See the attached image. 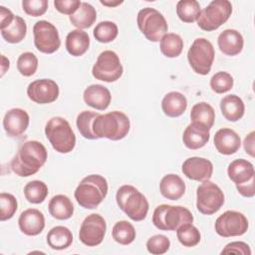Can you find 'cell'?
<instances>
[{"mask_svg":"<svg viewBox=\"0 0 255 255\" xmlns=\"http://www.w3.org/2000/svg\"><path fill=\"white\" fill-rule=\"evenodd\" d=\"M47 157L48 152L43 143L38 140H27L18 147L10 167L16 175L27 177L37 173L46 163Z\"/></svg>","mask_w":255,"mask_h":255,"instance_id":"cell-1","label":"cell"},{"mask_svg":"<svg viewBox=\"0 0 255 255\" xmlns=\"http://www.w3.org/2000/svg\"><path fill=\"white\" fill-rule=\"evenodd\" d=\"M129 128L128 117L120 111L99 115L93 123V131L97 138L120 140L128 135Z\"/></svg>","mask_w":255,"mask_h":255,"instance_id":"cell-2","label":"cell"},{"mask_svg":"<svg viewBox=\"0 0 255 255\" xmlns=\"http://www.w3.org/2000/svg\"><path fill=\"white\" fill-rule=\"evenodd\" d=\"M108 181L100 174H90L84 177L75 189L77 202L86 209L97 208L108 194Z\"/></svg>","mask_w":255,"mask_h":255,"instance_id":"cell-3","label":"cell"},{"mask_svg":"<svg viewBox=\"0 0 255 255\" xmlns=\"http://www.w3.org/2000/svg\"><path fill=\"white\" fill-rule=\"evenodd\" d=\"M119 207L133 221L143 220L148 212V201L146 197L134 186L122 185L116 194Z\"/></svg>","mask_w":255,"mask_h":255,"instance_id":"cell-4","label":"cell"},{"mask_svg":"<svg viewBox=\"0 0 255 255\" xmlns=\"http://www.w3.org/2000/svg\"><path fill=\"white\" fill-rule=\"evenodd\" d=\"M45 134L59 153H69L76 145V135L69 122L62 117L51 118L45 126Z\"/></svg>","mask_w":255,"mask_h":255,"instance_id":"cell-5","label":"cell"},{"mask_svg":"<svg viewBox=\"0 0 255 255\" xmlns=\"http://www.w3.org/2000/svg\"><path fill=\"white\" fill-rule=\"evenodd\" d=\"M192 213L183 206L160 204L152 214L153 225L163 231H175L184 223H192Z\"/></svg>","mask_w":255,"mask_h":255,"instance_id":"cell-6","label":"cell"},{"mask_svg":"<svg viewBox=\"0 0 255 255\" xmlns=\"http://www.w3.org/2000/svg\"><path fill=\"white\" fill-rule=\"evenodd\" d=\"M136 23L140 32L150 42L160 41L168 29L164 16L151 7H145L138 11Z\"/></svg>","mask_w":255,"mask_h":255,"instance_id":"cell-7","label":"cell"},{"mask_svg":"<svg viewBox=\"0 0 255 255\" xmlns=\"http://www.w3.org/2000/svg\"><path fill=\"white\" fill-rule=\"evenodd\" d=\"M232 13V5L228 0H213L198 16L197 25L203 31H214L224 24Z\"/></svg>","mask_w":255,"mask_h":255,"instance_id":"cell-8","label":"cell"},{"mask_svg":"<svg viewBox=\"0 0 255 255\" xmlns=\"http://www.w3.org/2000/svg\"><path fill=\"white\" fill-rule=\"evenodd\" d=\"M214 56L213 45L205 38H196L187 52V60L190 67L196 74L202 76L210 72Z\"/></svg>","mask_w":255,"mask_h":255,"instance_id":"cell-9","label":"cell"},{"mask_svg":"<svg viewBox=\"0 0 255 255\" xmlns=\"http://www.w3.org/2000/svg\"><path fill=\"white\" fill-rule=\"evenodd\" d=\"M224 204V193L214 182L208 180L196 189V208L204 215H211L217 212Z\"/></svg>","mask_w":255,"mask_h":255,"instance_id":"cell-10","label":"cell"},{"mask_svg":"<svg viewBox=\"0 0 255 255\" xmlns=\"http://www.w3.org/2000/svg\"><path fill=\"white\" fill-rule=\"evenodd\" d=\"M124 72L120 57L118 54L111 50L102 52L93 66L92 75L95 79L112 83L118 81Z\"/></svg>","mask_w":255,"mask_h":255,"instance_id":"cell-11","label":"cell"},{"mask_svg":"<svg viewBox=\"0 0 255 255\" xmlns=\"http://www.w3.org/2000/svg\"><path fill=\"white\" fill-rule=\"evenodd\" d=\"M34 45L44 54H53L61 46V40L57 28L46 20H40L33 27Z\"/></svg>","mask_w":255,"mask_h":255,"instance_id":"cell-12","label":"cell"},{"mask_svg":"<svg viewBox=\"0 0 255 255\" xmlns=\"http://www.w3.org/2000/svg\"><path fill=\"white\" fill-rule=\"evenodd\" d=\"M248 226V220L243 213L235 210H227L216 219L214 229L221 237H234L245 234Z\"/></svg>","mask_w":255,"mask_h":255,"instance_id":"cell-13","label":"cell"},{"mask_svg":"<svg viewBox=\"0 0 255 255\" xmlns=\"http://www.w3.org/2000/svg\"><path fill=\"white\" fill-rule=\"evenodd\" d=\"M106 230L107 223L104 217L98 213H92L83 220L79 231V239L84 245L95 247L103 242Z\"/></svg>","mask_w":255,"mask_h":255,"instance_id":"cell-14","label":"cell"},{"mask_svg":"<svg viewBox=\"0 0 255 255\" xmlns=\"http://www.w3.org/2000/svg\"><path fill=\"white\" fill-rule=\"evenodd\" d=\"M59 86L51 79L35 80L28 85L27 96L28 98L40 105L51 104L59 97Z\"/></svg>","mask_w":255,"mask_h":255,"instance_id":"cell-15","label":"cell"},{"mask_svg":"<svg viewBox=\"0 0 255 255\" xmlns=\"http://www.w3.org/2000/svg\"><path fill=\"white\" fill-rule=\"evenodd\" d=\"M181 170L182 173L191 180L205 181L212 176L213 164L207 158L192 156L183 161Z\"/></svg>","mask_w":255,"mask_h":255,"instance_id":"cell-16","label":"cell"},{"mask_svg":"<svg viewBox=\"0 0 255 255\" xmlns=\"http://www.w3.org/2000/svg\"><path fill=\"white\" fill-rule=\"evenodd\" d=\"M30 117L28 113L20 108L9 110L3 119V128L10 137H17L23 134L28 128Z\"/></svg>","mask_w":255,"mask_h":255,"instance_id":"cell-17","label":"cell"},{"mask_svg":"<svg viewBox=\"0 0 255 255\" xmlns=\"http://www.w3.org/2000/svg\"><path fill=\"white\" fill-rule=\"evenodd\" d=\"M18 225L24 234L28 236H36L45 228L44 214L36 208H28L20 214Z\"/></svg>","mask_w":255,"mask_h":255,"instance_id":"cell-18","label":"cell"},{"mask_svg":"<svg viewBox=\"0 0 255 255\" xmlns=\"http://www.w3.org/2000/svg\"><path fill=\"white\" fill-rule=\"evenodd\" d=\"M214 145L217 151L224 155L235 153L241 145L240 136L231 128H223L218 129L214 135Z\"/></svg>","mask_w":255,"mask_h":255,"instance_id":"cell-19","label":"cell"},{"mask_svg":"<svg viewBox=\"0 0 255 255\" xmlns=\"http://www.w3.org/2000/svg\"><path fill=\"white\" fill-rule=\"evenodd\" d=\"M86 105L99 111H105L111 104L112 95L108 88L100 84H94L86 88L83 94Z\"/></svg>","mask_w":255,"mask_h":255,"instance_id":"cell-20","label":"cell"},{"mask_svg":"<svg viewBox=\"0 0 255 255\" xmlns=\"http://www.w3.org/2000/svg\"><path fill=\"white\" fill-rule=\"evenodd\" d=\"M217 44L219 50L226 56H236L241 53L244 46L242 35L235 29H226L222 31L218 38Z\"/></svg>","mask_w":255,"mask_h":255,"instance_id":"cell-21","label":"cell"},{"mask_svg":"<svg viewBox=\"0 0 255 255\" xmlns=\"http://www.w3.org/2000/svg\"><path fill=\"white\" fill-rule=\"evenodd\" d=\"M209 138V129L196 123L189 124L182 134V141L189 149H199L203 147L208 142Z\"/></svg>","mask_w":255,"mask_h":255,"instance_id":"cell-22","label":"cell"},{"mask_svg":"<svg viewBox=\"0 0 255 255\" xmlns=\"http://www.w3.org/2000/svg\"><path fill=\"white\" fill-rule=\"evenodd\" d=\"M227 174L235 185H241L255 179L254 165L243 158L234 159L227 167Z\"/></svg>","mask_w":255,"mask_h":255,"instance_id":"cell-23","label":"cell"},{"mask_svg":"<svg viewBox=\"0 0 255 255\" xmlns=\"http://www.w3.org/2000/svg\"><path fill=\"white\" fill-rule=\"evenodd\" d=\"M159 191L166 199L178 200L185 192V183L179 175L169 173L161 178Z\"/></svg>","mask_w":255,"mask_h":255,"instance_id":"cell-24","label":"cell"},{"mask_svg":"<svg viewBox=\"0 0 255 255\" xmlns=\"http://www.w3.org/2000/svg\"><path fill=\"white\" fill-rule=\"evenodd\" d=\"M186 108L187 100L185 96L176 91L167 93L161 101V110L163 114L169 118H177L181 116Z\"/></svg>","mask_w":255,"mask_h":255,"instance_id":"cell-25","label":"cell"},{"mask_svg":"<svg viewBox=\"0 0 255 255\" xmlns=\"http://www.w3.org/2000/svg\"><path fill=\"white\" fill-rule=\"evenodd\" d=\"M66 49L74 57L83 56L90 47V37L87 32L75 29L68 33L66 37Z\"/></svg>","mask_w":255,"mask_h":255,"instance_id":"cell-26","label":"cell"},{"mask_svg":"<svg viewBox=\"0 0 255 255\" xmlns=\"http://www.w3.org/2000/svg\"><path fill=\"white\" fill-rule=\"evenodd\" d=\"M220 110L222 116L229 122H237L245 112V105L241 98L236 95H227L220 101Z\"/></svg>","mask_w":255,"mask_h":255,"instance_id":"cell-27","label":"cell"},{"mask_svg":"<svg viewBox=\"0 0 255 255\" xmlns=\"http://www.w3.org/2000/svg\"><path fill=\"white\" fill-rule=\"evenodd\" d=\"M49 212L58 220H66L73 216L74 205L71 199L64 194H57L49 201Z\"/></svg>","mask_w":255,"mask_h":255,"instance_id":"cell-28","label":"cell"},{"mask_svg":"<svg viewBox=\"0 0 255 255\" xmlns=\"http://www.w3.org/2000/svg\"><path fill=\"white\" fill-rule=\"evenodd\" d=\"M70 22L76 28L82 30L90 28L97 19V12L93 5L88 2H82L79 9L69 17Z\"/></svg>","mask_w":255,"mask_h":255,"instance_id":"cell-29","label":"cell"},{"mask_svg":"<svg viewBox=\"0 0 255 255\" xmlns=\"http://www.w3.org/2000/svg\"><path fill=\"white\" fill-rule=\"evenodd\" d=\"M190 120L191 123L199 124L210 130L215 121L214 109L208 103H197L191 108Z\"/></svg>","mask_w":255,"mask_h":255,"instance_id":"cell-30","label":"cell"},{"mask_svg":"<svg viewBox=\"0 0 255 255\" xmlns=\"http://www.w3.org/2000/svg\"><path fill=\"white\" fill-rule=\"evenodd\" d=\"M73 242V234L66 226H55L47 234V243L54 250L68 248Z\"/></svg>","mask_w":255,"mask_h":255,"instance_id":"cell-31","label":"cell"},{"mask_svg":"<svg viewBox=\"0 0 255 255\" xmlns=\"http://www.w3.org/2000/svg\"><path fill=\"white\" fill-rule=\"evenodd\" d=\"M27 33V25L20 16H15L13 22L5 29L1 30L3 39L10 44H17L24 40Z\"/></svg>","mask_w":255,"mask_h":255,"instance_id":"cell-32","label":"cell"},{"mask_svg":"<svg viewBox=\"0 0 255 255\" xmlns=\"http://www.w3.org/2000/svg\"><path fill=\"white\" fill-rule=\"evenodd\" d=\"M160 52L167 58L178 57L183 49V40L175 33H166L159 41Z\"/></svg>","mask_w":255,"mask_h":255,"instance_id":"cell-33","label":"cell"},{"mask_svg":"<svg viewBox=\"0 0 255 255\" xmlns=\"http://www.w3.org/2000/svg\"><path fill=\"white\" fill-rule=\"evenodd\" d=\"M135 229L131 223L126 220L118 221L112 230L113 239L122 245H128L135 239Z\"/></svg>","mask_w":255,"mask_h":255,"instance_id":"cell-34","label":"cell"},{"mask_svg":"<svg viewBox=\"0 0 255 255\" xmlns=\"http://www.w3.org/2000/svg\"><path fill=\"white\" fill-rule=\"evenodd\" d=\"M200 5L195 0H180L176 4V14L184 23H193L200 14Z\"/></svg>","mask_w":255,"mask_h":255,"instance_id":"cell-35","label":"cell"},{"mask_svg":"<svg viewBox=\"0 0 255 255\" xmlns=\"http://www.w3.org/2000/svg\"><path fill=\"white\" fill-rule=\"evenodd\" d=\"M24 195L30 203H42L48 195V186L41 180L29 181L24 186Z\"/></svg>","mask_w":255,"mask_h":255,"instance_id":"cell-36","label":"cell"},{"mask_svg":"<svg viewBox=\"0 0 255 255\" xmlns=\"http://www.w3.org/2000/svg\"><path fill=\"white\" fill-rule=\"evenodd\" d=\"M99 115V113L93 111H83L78 115L76 125L83 137L87 139H97L93 131V123Z\"/></svg>","mask_w":255,"mask_h":255,"instance_id":"cell-37","label":"cell"},{"mask_svg":"<svg viewBox=\"0 0 255 255\" xmlns=\"http://www.w3.org/2000/svg\"><path fill=\"white\" fill-rule=\"evenodd\" d=\"M175 231L179 243L185 247H193L200 242V232L192 223H184Z\"/></svg>","mask_w":255,"mask_h":255,"instance_id":"cell-38","label":"cell"},{"mask_svg":"<svg viewBox=\"0 0 255 255\" xmlns=\"http://www.w3.org/2000/svg\"><path fill=\"white\" fill-rule=\"evenodd\" d=\"M93 34L98 42L110 43L117 38L119 34V28L117 24L112 21H102L96 25Z\"/></svg>","mask_w":255,"mask_h":255,"instance_id":"cell-39","label":"cell"},{"mask_svg":"<svg viewBox=\"0 0 255 255\" xmlns=\"http://www.w3.org/2000/svg\"><path fill=\"white\" fill-rule=\"evenodd\" d=\"M18 72L24 77H31L38 69V58L32 52L22 53L17 60Z\"/></svg>","mask_w":255,"mask_h":255,"instance_id":"cell-40","label":"cell"},{"mask_svg":"<svg viewBox=\"0 0 255 255\" xmlns=\"http://www.w3.org/2000/svg\"><path fill=\"white\" fill-rule=\"evenodd\" d=\"M210 88L216 94H223L230 91L233 87V77L227 72H217L210 79Z\"/></svg>","mask_w":255,"mask_h":255,"instance_id":"cell-41","label":"cell"},{"mask_svg":"<svg viewBox=\"0 0 255 255\" xmlns=\"http://www.w3.org/2000/svg\"><path fill=\"white\" fill-rule=\"evenodd\" d=\"M18 203L16 197L7 192L0 193V220L6 221L11 219L17 211Z\"/></svg>","mask_w":255,"mask_h":255,"instance_id":"cell-42","label":"cell"},{"mask_svg":"<svg viewBox=\"0 0 255 255\" xmlns=\"http://www.w3.org/2000/svg\"><path fill=\"white\" fill-rule=\"evenodd\" d=\"M170 247L169 239L162 234H156L146 241V249L150 254L161 255L168 251Z\"/></svg>","mask_w":255,"mask_h":255,"instance_id":"cell-43","label":"cell"},{"mask_svg":"<svg viewBox=\"0 0 255 255\" xmlns=\"http://www.w3.org/2000/svg\"><path fill=\"white\" fill-rule=\"evenodd\" d=\"M22 8L27 15L38 17L46 13L48 9L47 0H23Z\"/></svg>","mask_w":255,"mask_h":255,"instance_id":"cell-44","label":"cell"},{"mask_svg":"<svg viewBox=\"0 0 255 255\" xmlns=\"http://www.w3.org/2000/svg\"><path fill=\"white\" fill-rule=\"evenodd\" d=\"M80 0H55L54 6L57 11L66 15H73L81 6Z\"/></svg>","mask_w":255,"mask_h":255,"instance_id":"cell-45","label":"cell"},{"mask_svg":"<svg viewBox=\"0 0 255 255\" xmlns=\"http://www.w3.org/2000/svg\"><path fill=\"white\" fill-rule=\"evenodd\" d=\"M242 254V255H251V249L249 245L242 241L230 242L222 249L221 254Z\"/></svg>","mask_w":255,"mask_h":255,"instance_id":"cell-46","label":"cell"},{"mask_svg":"<svg viewBox=\"0 0 255 255\" xmlns=\"http://www.w3.org/2000/svg\"><path fill=\"white\" fill-rule=\"evenodd\" d=\"M15 15L11 10L4 6H0V28L1 30L7 28L14 20Z\"/></svg>","mask_w":255,"mask_h":255,"instance_id":"cell-47","label":"cell"},{"mask_svg":"<svg viewBox=\"0 0 255 255\" xmlns=\"http://www.w3.org/2000/svg\"><path fill=\"white\" fill-rule=\"evenodd\" d=\"M255 179H252L248 181L247 183L241 184V185H236L237 191L244 197H253L255 195Z\"/></svg>","mask_w":255,"mask_h":255,"instance_id":"cell-48","label":"cell"},{"mask_svg":"<svg viewBox=\"0 0 255 255\" xmlns=\"http://www.w3.org/2000/svg\"><path fill=\"white\" fill-rule=\"evenodd\" d=\"M254 135H255V131L252 130L246 135L243 142L246 153H248L252 157H254Z\"/></svg>","mask_w":255,"mask_h":255,"instance_id":"cell-49","label":"cell"},{"mask_svg":"<svg viewBox=\"0 0 255 255\" xmlns=\"http://www.w3.org/2000/svg\"><path fill=\"white\" fill-rule=\"evenodd\" d=\"M1 60H2V62H1V77H3L4 74L8 71V69L10 67V62L4 55L1 56Z\"/></svg>","mask_w":255,"mask_h":255,"instance_id":"cell-50","label":"cell"},{"mask_svg":"<svg viewBox=\"0 0 255 255\" xmlns=\"http://www.w3.org/2000/svg\"><path fill=\"white\" fill-rule=\"evenodd\" d=\"M124 1H115V2H111V1H103V0H101L100 1V3L102 4V5H105V6H108V7H116V6H118V5H120V4H122Z\"/></svg>","mask_w":255,"mask_h":255,"instance_id":"cell-51","label":"cell"}]
</instances>
